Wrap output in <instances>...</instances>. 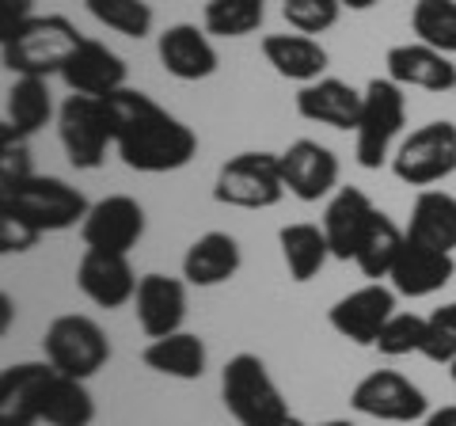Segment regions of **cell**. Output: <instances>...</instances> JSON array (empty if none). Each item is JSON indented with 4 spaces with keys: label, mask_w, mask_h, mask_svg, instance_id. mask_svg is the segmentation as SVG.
<instances>
[{
    "label": "cell",
    "mask_w": 456,
    "mask_h": 426,
    "mask_svg": "<svg viewBox=\"0 0 456 426\" xmlns=\"http://www.w3.org/2000/svg\"><path fill=\"white\" fill-rule=\"evenodd\" d=\"M0 206L16 209L20 217L31 221L42 236L77 229L92 209L84 191H77L73 183H65L57 176H38V172L31 179L16 183V187H0Z\"/></svg>",
    "instance_id": "5b68a950"
},
{
    "label": "cell",
    "mask_w": 456,
    "mask_h": 426,
    "mask_svg": "<svg viewBox=\"0 0 456 426\" xmlns=\"http://www.w3.org/2000/svg\"><path fill=\"white\" fill-rule=\"evenodd\" d=\"M449 373H452V389H456V362L449 365Z\"/></svg>",
    "instance_id": "f6af8a7d"
},
{
    "label": "cell",
    "mask_w": 456,
    "mask_h": 426,
    "mask_svg": "<svg viewBox=\"0 0 456 426\" xmlns=\"http://www.w3.org/2000/svg\"><path fill=\"white\" fill-rule=\"evenodd\" d=\"M266 20V0H209L202 8V27L213 38H248Z\"/></svg>",
    "instance_id": "4dcf8cb0"
},
{
    "label": "cell",
    "mask_w": 456,
    "mask_h": 426,
    "mask_svg": "<svg viewBox=\"0 0 456 426\" xmlns=\"http://www.w3.org/2000/svg\"><path fill=\"white\" fill-rule=\"evenodd\" d=\"M88 12L95 23L126 38H145L152 35V8L145 0H88Z\"/></svg>",
    "instance_id": "d6a6232c"
},
{
    "label": "cell",
    "mask_w": 456,
    "mask_h": 426,
    "mask_svg": "<svg viewBox=\"0 0 456 426\" xmlns=\"http://www.w3.org/2000/svg\"><path fill=\"white\" fill-rule=\"evenodd\" d=\"M342 8H350V12H369L373 4H380V0H338Z\"/></svg>",
    "instance_id": "b9f144b4"
},
{
    "label": "cell",
    "mask_w": 456,
    "mask_h": 426,
    "mask_svg": "<svg viewBox=\"0 0 456 426\" xmlns=\"http://www.w3.org/2000/svg\"><path fill=\"white\" fill-rule=\"evenodd\" d=\"M281 4H285V0H281Z\"/></svg>",
    "instance_id": "bcb514c9"
},
{
    "label": "cell",
    "mask_w": 456,
    "mask_h": 426,
    "mask_svg": "<svg viewBox=\"0 0 456 426\" xmlns=\"http://www.w3.org/2000/svg\"><path fill=\"white\" fill-rule=\"evenodd\" d=\"M395 297L399 293L392 286H384V282H365V286L350 290L327 308V324H331L335 335H342L354 347H377L384 324L399 312Z\"/></svg>",
    "instance_id": "8fae6325"
},
{
    "label": "cell",
    "mask_w": 456,
    "mask_h": 426,
    "mask_svg": "<svg viewBox=\"0 0 456 426\" xmlns=\"http://www.w3.org/2000/svg\"><path fill=\"white\" fill-rule=\"evenodd\" d=\"M126 73H130V69H126V61L107 46V42L84 38L80 46L73 50V58L65 61L61 80H65V88L73 92V95L107 99L114 92L130 88V84H126Z\"/></svg>",
    "instance_id": "e0dca14e"
},
{
    "label": "cell",
    "mask_w": 456,
    "mask_h": 426,
    "mask_svg": "<svg viewBox=\"0 0 456 426\" xmlns=\"http://www.w3.org/2000/svg\"><path fill=\"white\" fill-rule=\"evenodd\" d=\"M373 217H377V206L362 187H338L323 209V221H320L327 233V244H331V259L354 263V255L362 248V236Z\"/></svg>",
    "instance_id": "44dd1931"
},
{
    "label": "cell",
    "mask_w": 456,
    "mask_h": 426,
    "mask_svg": "<svg viewBox=\"0 0 456 426\" xmlns=\"http://www.w3.org/2000/svg\"><path fill=\"white\" fill-rule=\"evenodd\" d=\"M35 20V0H0V42L20 35Z\"/></svg>",
    "instance_id": "f35d334b"
},
{
    "label": "cell",
    "mask_w": 456,
    "mask_h": 426,
    "mask_svg": "<svg viewBox=\"0 0 456 426\" xmlns=\"http://www.w3.org/2000/svg\"><path fill=\"white\" fill-rule=\"evenodd\" d=\"M403 244H407V229H399L388 213L377 209V217L369 221V229L362 236V248H358V255H354V263H358V271L369 282H380V278L392 274Z\"/></svg>",
    "instance_id": "f1b7e54d"
},
{
    "label": "cell",
    "mask_w": 456,
    "mask_h": 426,
    "mask_svg": "<svg viewBox=\"0 0 456 426\" xmlns=\"http://www.w3.org/2000/svg\"><path fill=\"white\" fill-rule=\"evenodd\" d=\"M452 278H456V255L415 244V240L403 244V251H399V259H395L392 274H388L392 290L399 297H411V301L441 293Z\"/></svg>",
    "instance_id": "ffe728a7"
},
{
    "label": "cell",
    "mask_w": 456,
    "mask_h": 426,
    "mask_svg": "<svg viewBox=\"0 0 456 426\" xmlns=\"http://www.w3.org/2000/svg\"><path fill=\"white\" fill-rule=\"evenodd\" d=\"M456 172V122H426L411 130L395 145L392 156V176L407 187L430 191L434 183H445Z\"/></svg>",
    "instance_id": "9c48e42d"
},
{
    "label": "cell",
    "mask_w": 456,
    "mask_h": 426,
    "mask_svg": "<svg viewBox=\"0 0 456 426\" xmlns=\"http://www.w3.org/2000/svg\"><path fill=\"white\" fill-rule=\"evenodd\" d=\"M422 339H426V316H419V312H395L384 324L377 350L384 358H407V354H422Z\"/></svg>",
    "instance_id": "e575fe53"
},
{
    "label": "cell",
    "mask_w": 456,
    "mask_h": 426,
    "mask_svg": "<svg viewBox=\"0 0 456 426\" xmlns=\"http://www.w3.org/2000/svg\"><path fill=\"white\" fill-rule=\"evenodd\" d=\"M84 42L77 23L65 16H35L20 35L0 42V58L12 77H42L50 80L53 73L61 77L65 61L73 58V50Z\"/></svg>",
    "instance_id": "3957f363"
},
{
    "label": "cell",
    "mask_w": 456,
    "mask_h": 426,
    "mask_svg": "<svg viewBox=\"0 0 456 426\" xmlns=\"http://www.w3.org/2000/svg\"><path fill=\"white\" fill-rule=\"evenodd\" d=\"M422 426H456V404H445V407H434L430 415L422 419Z\"/></svg>",
    "instance_id": "ab89813d"
},
{
    "label": "cell",
    "mask_w": 456,
    "mask_h": 426,
    "mask_svg": "<svg viewBox=\"0 0 456 426\" xmlns=\"http://www.w3.org/2000/svg\"><path fill=\"white\" fill-rule=\"evenodd\" d=\"M308 426H358V422H350V419H323V422H308Z\"/></svg>",
    "instance_id": "7bdbcfd3"
},
{
    "label": "cell",
    "mask_w": 456,
    "mask_h": 426,
    "mask_svg": "<svg viewBox=\"0 0 456 426\" xmlns=\"http://www.w3.org/2000/svg\"><path fill=\"white\" fill-rule=\"evenodd\" d=\"M407 240L437 251H456V198L449 191H419L415 206H411L407 221Z\"/></svg>",
    "instance_id": "4316f807"
},
{
    "label": "cell",
    "mask_w": 456,
    "mask_h": 426,
    "mask_svg": "<svg viewBox=\"0 0 456 426\" xmlns=\"http://www.w3.org/2000/svg\"><path fill=\"white\" fill-rule=\"evenodd\" d=\"M350 407L358 415L380 419V422H419L434 411L426 392L411 377L399 373V369H373V373H365L350 389Z\"/></svg>",
    "instance_id": "30bf717a"
},
{
    "label": "cell",
    "mask_w": 456,
    "mask_h": 426,
    "mask_svg": "<svg viewBox=\"0 0 456 426\" xmlns=\"http://www.w3.org/2000/svg\"><path fill=\"white\" fill-rule=\"evenodd\" d=\"M221 404L240 426H278L293 415L266 362L251 350H240L221 369Z\"/></svg>",
    "instance_id": "7a4b0ae2"
},
{
    "label": "cell",
    "mask_w": 456,
    "mask_h": 426,
    "mask_svg": "<svg viewBox=\"0 0 456 426\" xmlns=\"http://www.w3.org/2000/svg\"><path fill=\"white\" fill-rule=\"evenodd\" d=\"M263 58L266 65L274 69L281 80H293V84H312L327 73V50L320 38L301 35V31H285V35H266L263 38Z\"/></svg>",
    "instance_id": "cb8c5ba5"
},
{
    "label": "cell",
    "mask_w": 456,
    "mask_h": 426,
    "mask_svg": "<svg viewBox=\"0 0 456 426\" xmlns=\"http://www.w3.org/2000/svg\"><path fill=\"white\" fill-rule=\"evenodd\" d=\"M107 111L114 122V149L130 172L167 176L187 168L198 156V134L152 95L122 88L107 95Z\"/></svg>",
    "instance_id": "6da1fadb"
},
{
    "label": "cell",
    "mask_w": 456,
    "mask_h": 426,
    "mask_svg": "<svg viewBox=\"0 0 456 426\" xmlns=\"http://www.w3.org/2000/svg\"><path fill=\"white\" fill-rule=\"evenodd\" d=\"M244 255H240V244L232 233H221V229H209L194 240L183 255V282L198 290H213V286H224L232 282Z\"/></svg>",
    "instance_id": "603a6c76"
},
{
    "label": "cell",
    "mask_w": 456,
    "mask_h": 426,
    "mask_svg": "<svg viewBox=\"0 0 456 426\" xmlns=\"http://www.w3.org/2000/svg\"><path fill=\"white\" fill-rule=\"evenodd\" d=\"M8 324H12V297L0 293V328L8 332Z\"/></svg>",
    "instance_id": "60d3db41"
},
{
    "label": "cell",
    "mask_w": 456,
    "mask_h": 426,
    "mask_svg": "<svg viewBox=\"0 0 456 426\" xmlns=\"http://www.w3.org/2000/svg\"><path fill=\"white\" fill-rule=\"evenodd\" d=\"M42 422L46 426H92L95 422V396L88 392V381L57 373L50 385V396H46Z\"/></svg>",
    "instance_id": "f546056e"
},
{
    "label": "cell",
    "mask_w": 456,
    "mask_h": 426,
    "mask_svg": "<svg viewBox=\"0 0 456 426\" xmlns=\"http://www.w3.org/2000/svg\"><path fill=\"white\" fill-rule=\"evenodd\" d=\"M141 362H145L152 373L171 377V381H198L209 365V350H206L202 335L175 332V335L152 339V343L141 350Z\"/></svg>",
    "instance_id": "484cf974"
},
{
    "label": "cell",
    "mask_w": 456,
    "mask_h": 426,
    "mask_svg": "<svg viewBox=\"0 0 456 426\" xmlns=\"http://www.w3.org/2000/svg\"><path fill=\"white\" fill-rule=\"evenodd\" d=\"M365 103H362V122L354 130V156L365 172H377L392 160V145L399 141L407 126V88H399L388 77H373L365 84Z\"/></svg>",
    "instance_id": "277c9868"
},
{
    "label": "cell",
    "mask_w": 456,
    "mask_h": 426,
    "mask_svg": "<svg viewBox=\"0 0 456 426\" xmlns=\"http://www.w3.org/2000/svg\"><path fill=\"white\" fill-rule=\"evenodd\" d=\"M384 77L399 88L419 92H456V65L449 53H441L426 42H399L384 58Z\"/></svg>",
    "instance_id": "ac0fdd59"
},
{
    "label": "cell",
    "mask_w": 456,
    "mask_h": 426,
    "mask_svg": "<svg viewBox=\"0 0 456 426\" xmlns=\"http://www.w3.org/2000/svg\"><path fill=\"white\" fill-rule=\"evenodd\" d=\"M57 369L50 362H16L0 373V426H38Z\"/></svg>",
    "instance_id": "4fadbf2b"
},
{
    "label": "cell",
    "mask_w": 456,
    "mask_h": 426,
    "mask_svg": "<svg viewBox=\"0 0 456 426\" xmlns=\"http://www.w3.org/2000/svg\"><path fill=\"white\" fill-rule=\"evenodd\" d=\"M415 42H426L441 53H456V0H415L411 8Z\"/></svg>",
    "instance_id": "1f68e13d"
},
{
    "label": "cell",
    "mask_w": 456,
    "mask_h": 426,
    "mask_svg": "<svg viewBox=\"0 0 456 426\" xmlns=\"http://www.w3.org/2000/svg\"><path fill=\"white\" fill-rule=\"evenodd\" d=\"M278 248H281L285 271H289L293 282H312L327 266V259H331V244H327L323 225H312V221L281 225Z\"/></svg>",
    "instance_id": "83f0119b"
},
{
    "label": "cell",
    "mask_w": 456,
    "mask_h": 426,
    "mask_svg": "<svg viewBox=\"0 0 456 426\" xmlns=\"http://www.w3.org/2000/svg\"><path fill=\"white\" fill-rule=\"evenodd\" d=\"M422 358L434 365L456 362V301L437 305L426 316V339H422Z\"/></svg>",
    "instance_id": "836d02e7"
},
{
    "label": "cell",
    "mask_w": 456,
    "mask_h": 426,
    "mask_svg": "<svg viewBox=\"0 0 456 426\" xmlns=\"http://www.w3.org/2000/svg\"><path fill=\"white\" fill-rule=\"evenodd\" d=\"M31 152H27V141L16 134L0 130V187H16V183L31 179Z\"/></svg>",
    "instance_id": "8d00e7d4"
},
{
    "label": "cell",
    "mask_w": 456,
    "mask_h": 426,
    "mask_svg": "<svg viewBox=\"0 0 456 426\" xmlns=\"http://www.w3.org/2000/svg\"><path fill=\"white\" fill-rule=\"evenodd\" d=\"M285 194L289 191L281 176V152H236L213 179V202L232 209H270Z\"/></svg>",
    "instance_id": "8992f818"
},
{
    "label": "cell",
    "mask_w": 456,
    "mask_h": 426,
    "mask_svg": "<svg viewBox=\"0 0 456 426\" xmlns=\"http://www.w3.org/2000/svg\"><path fill=\"white\" fill-rule=\"evenodd\" d=\"M77 286L99 308H122V305H134L141 278L134 274L130 255L84 248L77 263Z\"/></svg>",
    "instance_id": "9a60e30c"
},
{
    "label": "cell",
    "mask_w": 456,
    "mask_h": 426,
    "mask_svg": "<svg viewBox=\"0 0 456 426\" xmlns=\"http://www.w3.org/2000/svg\"><path fill=\"white\" fill-rule=\"evenodd\" d=\"M281 176L285 191L297 202H320V198L338 191V156L312 137H297L281 152Z\"/></svg>",
    "instance_id": "5bb4252c"
},
{
    "label": "cell",
    "mask_w": 456,
    "mask_h": 426,
    "mask_svg": "<svg viewBox=\"0 0 456 426\" xmlns=\"http://www.w3.org/2000/svg\"><path fill=\"white\" fill-rule=\"evenodd\" d=\"M80 236H84V248L130 255L141 244V236H145V206L130 194L99 198L80 225Z\"/></svg>",
    "instance_id": "7c38bea8"
},
{
    "label": "cell",
    "mask_w": 456,
    "mask_h": 426,
    "mask_svg": "<svg viewBox=\"0 0 456 426\" xmlns=\"http://www.w3.org/2000/svg\"><path fill=\"white\" fill-rule=\"evenodd\" d=\"M134 316L149 339L183 332V320H187V282L171 274H145L134 297Z\"/></svg>",
    "instance_id": "d6986e66"
},
{
    "label": "cell",
    "mask_w": 456,
    "mask_h": 426,
    "mask_svg": "<svg viewBox=\"0 0 456 426\" xmlns=\"http://www.w3.org/2000/svg\"><path fill=\"white\" fill-rule=\"evenodd\" d=\"M365 92L338 77H320L297 92V115L305 122H320L331 130H358Z\"/></svg>",
    "instance_id": "7402d4cb"
},
{
    "label": "cell",
    "mask_w": 456,
    "mask_h": 426,
    "mask_svg": "<svg viewBox=\"0 0 456 426\" xmlns=\"http://www.w3.org/2000/svg\"><path fill=\"white\" fill-rule=\"evenodd\" d=\"M38 240H42V233L35 229L31 221L20 217L16 209L0 206V251L4 255H23V251H31Z\"/></svg>",
    "instance_id": "74e56055"
},
{
    "label": "cell",
    "mask_w": 456,
    "mask_h": 426,
    "mask_svg": "<svg viewBox=\"0 0 456 426\" xmlns=\"http://www.w3.org/2000/svg\"><path fill=\"white\" fill-rule=\"evenodd\" d=\"M156 58H160L167 77H175L183 84L209 80L221 65L217 50H213V42H209V31L198 23H171L167 31H160V38H156Z\"/></svg>",
    "instance_id": "2e32d148"
},
{
    "label": "cell",
    "mask_w": 456,
    "mask_h": 426,
    "mask_svg": "<svg viewBox=\"0 0 456 426\" xmlns=\"http://www.w3.org/2000/svg\"><path fill=\"white\" fill-rule=\"evenodd\" d=\"M42 362H50L65 377L92 381L110 362V339L92 316L65 312V316H53L42 335Z\"/></svg>",
    "instance_id": "52a82bcc"
},
{
    "label": "cell",
    "mask_w": 456,
    "mask_h": 426,
    "mask_svg": "<svg viewBox=\"0 0 456 426\" xmlns=\"http://www.w3.org/2000/svg\"><path fill=\"white\" fill-rule=\"evenodd\" d=\"M278 426H308V422H305V419H297V415H289V419L278 422Z\"/></svg>",
    "instance_id": "ee69618b"
},
{
    "label": "cell",
    "mask_w": 456,
    "mask_h": 426,
    "mask_svg": "<svg viewBox=\"0 0 456 426\" xmlns=\"http://www.w3.org/2000/svg\"><path fill=\"white\" fill-rule=\"evenodd\" d=\"M342 16V4L338 0H285L281 4V20L289 23V31H301V35H323L331 31Z\"/></svg>",
    "instance_id": "d590c367"
},
{
    "label": "cell",
    "mask_w": 456,
    "mask_h": 426,
    "mask_svg": "<svg viewBox=\"0 0 456 426\" xmlns=\"http://www.w3.org/2000/svg\"><path fill=\"white\" fill-rule=\"evenodd\" d=\"M57 137L77 172H95L107 160V149L114 145V122L107 111V99L95 95H65L57 107Z\"/></svg>",
    "instance_id": "ba28073f"
},
{
    "label": "cell",
    "mask_w": 456,
    "mask_h": 426,
    "mask_svg": "<svg viewBox=\"0 0 456 426\" xmlns=\"http://www.w3.org/2000/svg\"><path fill=\"white\" fill-rule=\"evenodd\" d=\"M57 119L53 111V95H50V84L42 77H16L4 92V119H0V130L4 134H16V137H35L38 130Z\"/></svg>",
    "instance_id": "d4e9b609"
}]
</instances>
